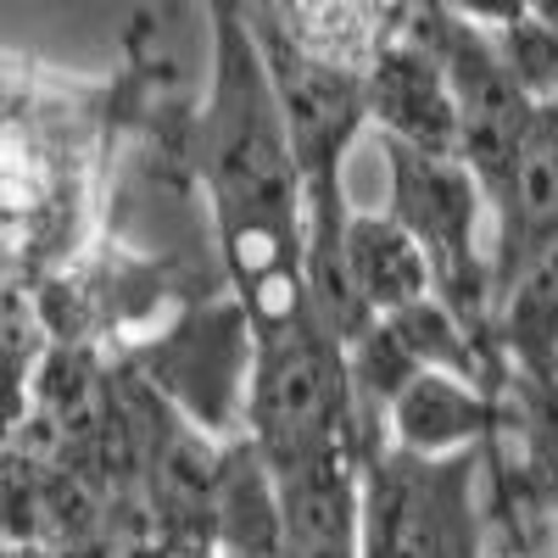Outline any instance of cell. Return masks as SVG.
I'll return each mask as SVG.
<instances>
[{
	"mask_svg": "<svg viewBox=\"0 0 558 558\" xmlns=\"http://www.w3.org/2000/svg\"><path fill=\"white\" fill-rule=\"evenodd\" d=\"M213 84L196 107V179L223 279L252 318V336L274 341L307 313V202L302 168L279 112V89L241 7H213Z\"/></svg>",
	"mask_w": 558,
	"mask_h": 558,
	"instance_id": "cell-1",
	"label": "cell"
},
{
	"mask_svg": "<svg viewBox=\"0 0 558 558\" xmlns=\"http://www.w3.org/2000/svg\"><path fill=\"white\" fill-rule=\"evenodd\" d=\"M380 157L391 173V218L418 241L436 279V302L458 318V330L475 341L481 363L492 368L497 391H508V357L497 336V286L486 252V191L463 157H430L402 140H380Z\"/></svg>",
	"mask_w": 558,
	"mask_h": 558,
	"instance_id": "cell-2",
	"label": "cell"
},
{
	"mask_svg": "<svg viewBox=\"0 0 558 558\" xmlns=\"http://www.w3.org/2000/svg\"><path fill=\"white\" fill-rule=\"evenodd\" d=\"M357 558H486V447L425 458L386 441L363 458Z\"/></svg>",
	"mask_w": 558,
	"mask_h": 558,
	"instance_id": "cell-3",
	"label": "cell"
},
{
	"mask_svg": "<svg viewBox=\"0 0 558 558\" xmlns=\"http://www.w3.org/2000/svg\"><path fill=\"white\" fill-rule=\"evenodd\" d=\"M413 28L425 34V45L447 68L452 101H458V157L475 168L481 191L492 196L508 179V168L520 162L542 107L520 89V78L508 73V62L497 51V39L486 34L481 12L413 7Z\"/></svg>",
	"mask_w": 558,
	"mask_h": 558,
	"instance_id": "cell-4",
	"label": "cell"
},
{
	"mask_svg": "<svg viewBox=\"0 0 558 558\" xmlns=\"http://www.w3.org/2000/svg\"><path fill=\"white\" fill-rule=\"evenodd\" d=\"M363 96H368V123H375L380 140H402V146L430 151V157H458V101H452L441 57L413 28V7L402 28L391 34V45L375 57V68H368Z\"/></svg>",
	"mask_w": 558,
	"mask_h": 558,
	"instance_id": "cell-5",
	"label": "cell"
},
{
	"mask_svg": "<svg viewBox=\"0 0 558 558\" xmlns=\"http://www.w3.org/2000/svg\"><path fill=\"white\" fill-rule=\"evenodd\" d=\"M492 207V286L497 302L508 286L558 241V107H542L520 162L486 196Z\"/></svg>",
	"mask_w": 558,
	"mask_h": 558,
	"instance_id": "cell-6",
	"label": "cell"
},
{
	"mask_svg": "<svg viewBox=\"0 0 558 558\" xmlns=\"http://www.w3.org/2000/svg\"><path fill=\"white\" fill-rule=\"evenodd\" d=\"M502 418H508V397H492L481 380L458 375V368H418L391 402L386 441L425 458L481 452L497 441Z\"/></svg>",
	"mask_w": 558,
	"mask_h": 558,
	"instance_id": "cell-7",
	"label": "cell"
},
{
	"mask_svg": "<svg viewBox=\"0 0 558 558\" xmlns=\"http://www.w3.org/2000/svg\"><path fill=\"white\" fill-rule=\"evenodd\" d=\"M341 257H347V274H352L363 307L375 313V324L391 318V313L436 302L430 263H425L418 241L408 235L391 213H352Z\"/></svg>",
	"mask_w": 558,
	"mask_h": 558,
	"instance_id": "cell-8",
	"label": "cell"
},
{
	"mask_svg": "<svg viewBox=\"0 0 558 558\" xmlns=\"http://www.w3.org/2000/svg\"><path fill=\"white\" fill-rule=\"evenodd\" d=\"M274 34L296 45V51L318 68H336L352 78H368L375 57L402 28L408 7H263Z\"/></svg>",
	"mask_w": 558,
	"mask_h": 558,
	"instance_id": "cell-9",
	"label": "cell"
},
{
	"mask_svg": "<svg viewBox=\"0 0 558 558\" xmlns=\"http://www.w3.org/2000/svg\"><path fill=\"white\" fill-rule=\"evenodd\" d=\"M502 357L520 375H558V241L497 302Z\"/></svg>",
	"mask_w": 558,
	"mask_h": 558,
	"instance_id": "cell-10",
	"label": "cell"
},
{
	"mask_svg": "<svg viewBox=\"0 0 558 558\" xmlns=\"http://www.w3.org/2000/svg\"><path fill=\"white\" fill-rule=\"evenodd\" d=\"M486 34L497 39V51L508 73L520 78V89L536 107H558V7H525V12H481Z\"/></svg>",
	"mask_w": 558,
	"mask_h": 558,
	"instance_id": "cell-11",
	"label": "cell"
},
{
	"mask_svg": "<svg viewBox=\"0 0 558 558\" xmlns=\"http://www.w3.org/2000/svg\"><path fill=\"white\" fill-rule=\"evenodd\" d=\"M508 430L542 492L558 502V375H508Z\"/></svg>",
	"mask_w": 558,
	"mask_h": 558,
	"instance_id": "cell-12",
	"label": "cell"
}]
</instances>
